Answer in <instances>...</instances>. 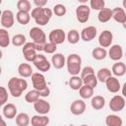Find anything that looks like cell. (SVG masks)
<instances>
[{"label": "cell", "instance_id": "6da1fadb", "mask_svg": "<svg viewBox=\"0 0 126 126\" xmlns=\"http://www.w3.org/2000/svg\"><path fill=\"white\" fill-rule=\"evenodd\" d=\"M28 88V82L25 79L12 77L8 82V90L12 96L14 97H20L24 91H26Z\"/></svg>", "mask_w": 126, "mask_h": 126}, {"label": "cell", "instance_id": "7a4b0ae2", "mask_svg": "<svg viewBox=\"0 0 126 126\" xmlns=\"http://www.w3.org/2000/svg\"><path fill=\"white\" fill-rule=\"evenodd\" d=\"M52 14H53V11L50 10L49 8L35 7L32 10L31 17L34 20L35 24H37L38 26H45L50 21Z\"/></svg>", "mask_w": 126, "mask_h": 126}, {"label": "cell", "instance_id": "3957f363", "mask_svg": "<svg viewBox=\"0 0 126 126\" xmlns=\"http://www.w3.org/2000/svg\"><path fill=\"white\" fill-rule=\"evenodd\" d=\"M67 71L71 76H78L82 71V58L79 54L72 53L66 59Z\"/></svg>", "mask_w": 126, "mask_h": 126}, {"label": "cell", "instance_id": "277c9868", "mask_svg": "<svg viewBox=\"0 0 126 126\" xmlns=\"http://www.w3.org/2000/svg\"><path fill=\"white\" fill-rule=\"evenodd\" d=\"M37 51H43V45L36 44L34 42H27L22 49L23 55L28 62H33L37 56Z\"/></svg>", "mask_w": 126, "mask_h": 126}, {"label": "cell", "instance_id": "5b68a950", "mask_svg": "<svg viewBox=\"0 0 126 126\" xmlns=\"http://www.w3.org/2000/svg\"><path fill=\"white\" fill-rule=\"evenodd\" d=\"M30 36L32 39V42H34L36 44L44 45L46 43L45 32L38 27H33L30 30Z\"/></svg>", "mask_w": 126, "mask_h": 126}, {"label": "cell", "instance_id": "8992f818", "mask_svg": "<svg viewBox=\"0 0 126 126\" xmlns=\"http://www.w3.org/2000/svg\"><path fill=\"white\" fill-rule=\"evenodd\" d=\"M32 83L33 89L38 91V92H41V91H43V90H45L47 88L45 77L41 73H39V72H36V73L32 74Z\"/></svg>", "mask_w": 126, "mask_h": 126}, {"label": "cell", "instance_id": "52a82bcc", "mask_svg": "<svg viewBox=\"0 0 126 126\" xmlns=\"http://www.w3.org/2000/svg\"><path fill=\"white\" fill-rule=\"evenodd\" d=\"M90 14H91V8L86 4H81L76 8V18L82 24L87 23L89 21Z\"/></svg>", "mask_w": 126, "mask_h": 126}, {"label": "cell", "instance_id": "ba28073f", "mask_svg": "<svg viewBox=\"0 0 126 126\" xmlns=\"http://www.w3.org/2000/svg\"><path fill=\"white\" fill-rule=\"evenodd\" d=\"M66 37H67V35H66L65 32H64L62 29H55V30H52V31L49 32V35H48L49 42L55 43L56 45L63 43V42L65 41Z\"/></svg>", "mask_w": 126, "mask_h": 126}, {"label": "cell", "instance_id": "9c48e42d", "mask_svg": "<svg viewBox=\"0 0 126 126\" xmlns=\"http://www.w3.org/2000/svg\"><path fill=\"white\" fill-rule=\"evenodd\" d=\"M32 63L35 66V68L40 72H47L50 70V67H51V63L46 59L45 55L40 53L37 54L35 60Z\"/></svg>", "mask_w": 126, "mask_h": 126}, {"label": "cell", "instance_id": "30bf717a", "mask_svg": "<svg viewBox=\"0 0 126 126\" xmlns=\"http://www.w3.org/2000/svg\"><path fill=\"white\" fill-rule=\"evenodd\" d=\"M1 26L3 29H10L14 26L15 23V17L11 10H4L1 14V20H0Z\"/></svg>", "mask_w": 126, "mask_h": 126}, {"label": "cell", "instance_id": "8fae6325", "mask_svg": "<svg viewBox=\"0 0 126 126\" xmlns=\"http://www.w3.org/2000/svg\"><path fill=\"white\" fill-rule=\"evenodd\" d=\"M125 107V99L122 95H114L109 101V108L114 112H119Z\"/></svg>", "mask_w": 126, "mask_h": 126}, {"label": "cell", "instance_id": "7c38bea8", "mask_svg": "<svg viewBox=\"0 0 126 126\" xmlns=\"http://www.w3.org/2000/svg\"><path fill=\"white\" fill-rule=\"evenodd\" d=\"M33 108L34 110L40 114V115H46L49 111H50V103L48 101H46L45 99L43 98H39L37 101H35L33 103Z\"/></svg>", "mask_w": 126, "mask_h": 126}, {"label": "cell", "instance_id": "4fadbf2b", "mask_svg": "<svg viewBox=\"0 0 126 126\" xmlns=\"http://www.w3.org/2000/svg\"><path fill=\"white\" fill-rule=\"evenodd\" d=\"M112 40H113V34L108 30L102 31L98 36V43L100 47H103V48L109 47L112 43Z\"/></svg>", "mask_w": 126, "mask_h": 126}, {"label": "cell", "instance_id": "5bb4252c", "mask_svg": "<svg viewBox=\"0 0 126 126\" xmlns=\"http://www.w3.org/2000/svg\"><path fill=\"white\" fill-rule=\"evenodd\" d=\"M70 110L74 115H81L86 111V102L83 99H76L71 103Z\"/></svg>", "mask_w": 126, "mask_h": 126}, {"label": "cell", "instance_id": "9a60e30c", "mask_svg": "<svg viewBox=\"0 0 126 126\" xmlns=\"http://www.w3.org/2000/svg\"><path fill=\"white\" fill-rule=\"evenodd\" d=\"M81 39L84 41H91L96 36V28L94 26H89L84 28L81 32Z\"/></svg>", "mask_w": 126, "mask_h": 126}, {"label": "cell", "instance_id": "2e32d148", "mask_svg": "<svg viewBox=\"0 0 126 126\" xmlns=\"http://www.w3.org/2000/svg\"><path fill=\"white\" fill-rule=\"evenodd\" d=\"M109 58L113 61L118 62L122 57H123V50L122 47L119 44H113L110 46L108 52H107Z\"/></svg>", "mask_w": 126, "mask_h": 126}, {"label": "cell", "instance_id": "e0dca14e", "mask_svg": "<svg viewBox=\"0 0 126 126\" xmlns=\"http://www.w3.org/2000/svg\"><path fill=\"white\" fill-rule=\"evenodd\" d=\"M104 84H105V87H106L107 91L110 92V93H112V94L118 93L119 90H120V88H121L118 79H117L116 77H113V76L109 77V78L105 81Z\"/></svg>", "mask_w": 126, "mask_h": 126}, {"label": "cell", "instance_id": "ac0fdd59", "mask_svg": "<svg viewBox=\"0 0 126 126\" xmlns=\"http://www.w3.org/2000/svg\"><path fill=\"white\" fill-rule=\"evenodd\" d=\"M51 63L55 69H62L66 65V58L62 53H54L51 57Z\"/></svg>", "mask_w": 126, "mask_h": 126}, {"label": "cell", "instance_id": "d6986e66", "mask_svg": "<svg viewBox=\"0 0 126 126\" xmlns=\"http://www.w3.org/2000/svg\"><path fill=\"white\" fill-rule=\"evenodd\" d=\"M2 112H3V116H5L8 119H13L18 115L17 114V107L13 103H6L3 106Z\"/></svg>", "mask_w": 126, "mask_h": 126}, {"label": "cell", "instance_id": "ffe728a7", "mask_svg": "<svg viewBox=\"0 0 126 126\" xmlns=\"http://www.w3.org/2000/svg\"><path fill=\"white\" fill-rule=\"evenodd\" d=\"M112 19L119 23V24H124L126 22V13L124 11L123 8H119V7H116L112 10Z\"/></svg>", "mask_w": 126, "mask_h": 126}, {"label": "cell", "instance_id": "44dd1931", "mask_svg": "<svg viewBox=\"0 0 126 126\" xmlns=\"http://www.w3.org/2000/svg\"><path fill=\"white\" fill-rule=\"evenodd\" d=\"M49 123V118L46 115H33L31 118L32 126H47Z\"/></svg>", "mask_w": 126, "mask_h": 126}, {"label": "cell", "instance_id": "7402d4cb", "mask_svg": "<svg viewBox=\"0 0 126 126\" xmlns=\"http://www.w3.org/2000/svg\"><path fill=\"white\" fill-rule=\"evenodd\" d=\"M18 73L19 75L24 79V78H29L32 77L33 72H32V68L30 64L28 63H21L18 67Z\"/></svg>", "mask_w": 126, "mask_h": 126}, {"label": "cell", "instance_id": "603a6c76", "mask_svg": "<svg viewBox=\"0 0 126 126\" xmlns=\"http://www.w3.org/2000/svg\"><path fill=\"white\" fill-rule=\"evenodd\" d=\"M111 72L114 75V77H122L126 73V65L123 62L118 61L112 65Z\"/></svg>", "mask_w": 126, "mask_h": 126}, {"label": "cell", "instance_id": "cb8c5ba5", "mask_svg": "<svg viewBox=\"0 0 126 126\" xmlns=\"http://www.w3.org/2000/svg\"><path fill=\"white\" fill-rule=\"evenodd\" d=\"M91 105H92V107L94 109L100 110L105 105V99H104V97L102 95H94V96L92 97Z\"/></svg>", "mask_w": 126, "mask_h": 126}, {"label": "cell", "instance_id": "d4e9b609", "mask_svg": "<svg viewBox=\"0 0 126 126\" xmlns=\"http://www.w3.org/2000/svg\"><path fill=\"white\" fill-rule=\"evenodd\" d=\"M110 19H112V10L109 8H104L97 14V20L100 23H107Z\"/></svg>", "mask_w": 126, "mask_h": 126}, {"label": "cell", "instance_id": "484cf974", "mask_svg": "<svg viewBox=\"0 0 126 126\" xmlns=\"http://www.w3.org/2000/svg\"><path fill=\"white\" fill-rule=\"evenodd\" d=\"M105 124L106 126H122L123 121L120 116L115 114H109L105 118Z\"/></svg>", "mask_w": 126, "mask_h": 126}, {"label": "cell", "instance_id": "4316f807", "mask_svg": "<svg viewBox=\"0 0 126 126\" xmlns=\"http://www.w3.org/2000/svg\"><path fill=\"white\" fill-rule=\"evenodd\" d=\"M83 85L84 83H83V79L81 78V76H71L69 80V87L73 91H79L83 87Z\"/></svg>", "mask_w": 126, "mask_h": 126}, {"label": "cell", "instance_id": "83f0119b", "mask_svg": "<svg viewBox=\"0 0 126 126\" xmlns=\"http://www.w3.org/2000/svg\"><path fill=\"white\" fill-rule=\"evenodd\" d=\"M16 19L19 24L26 26L31 21V14L29 12H25V11H18L16 14Z\"/></svg>", "mask_w": 126, "mask_h": 126}, {"label": "cell", "instance_id": "f1b7e54d", "mask_svg": "<svg viewBox=\"0 0 126 126\" xmlns=\"http://www.w3.org/2000/svg\"><path fill=\"white\" fill-rule=\"evenodd\" d=\"M31 123V118L28 113L21 112L16 116V124L18 126H28Z\"/></svg>", "mask_w": 126, "mask_h": 126}, {"label": "cell", "instance_id": "f546056e", "mask_svg": "<svg viewBox=\"0 0 126 126\" xmlns=\"http://www.w3.org/2000/svg\"><path fill=\"white\" fill-rule=\"evenodd\" d=\"M92 56L95 60H103L107 56V51L103 47H95L92 51Z\"/></svg>", "mask_w": 126, "mask_h": 126}, {"label": "cell", "instance_id": "4dcf8cb0", "mask_svg": "<svg viewBox=\"0 0 126 126\" xmlns=\"http://www.w3.org/2000/svg\"><path fill=\"white\" fill-rule=\"evenodd\" d=\"M79 94H80V96L84 99L91 98L94 95V88H92L90 86L83 85V87L79 90Z\"/></svg>", "mask_w": 126, "mask_h": 126}, {"label": "cell", "instance_id": "1f68e13d", "mask_svg": "<svg viewBox=\"0 0 126 126\" xmlns=\"http://www.w3.org/2000/svg\"><path fill=\"white\" fill-rule=\"evenodd\" d=\"M111 74H112V72L108 68H100L97 71V74H96L97 81H99L101 83H105V81L109 77H111Z\"/></svg>", "mask_w": 126, "mask_h": 126}, {"label": "cell", "instance_id": "d6a6232c", "mask_svg": "<svg viewBox=\"0 0 126 126\" xmlns=\"http://www.w3.org/2000/svg\"><path fill=\"white\" fill-rule=\"evenodd\" d=\"M11 42L9 32L5 29H0V46L1 47H7Z\"/></svg>", "mask_w": 126, "mask_h": 126}, {"label": "cell", "instance_id": "836d02e7", "mask_svg": "<svg viewBox=\"0 0 126 126\" xmlns=\"http://www.w3.org/2000/svg\"><path fill=\"white\" fill-rule=\"evenodd\" d=\"M40 97V94H39V92L36 91V90H32L30 92L27 93V94L25 95V99L27 102H30V103H34L35 101H37Z\"/></svg>", "mask_w": 126, "mask_h": 126}, {"label": "cell", "instance_id": "e575fe53", "mask_svg": "<svg viewBox=\"0 0 126 126\" xmlns=\"http://www.w3.org/2000/svg\"><path fill=\"white\" fill-rule=\"evenodd\" d=\"M27 38H26V35L25 34H22V33H18V34H15L12 39H11V43L18 47V46H24L27 42H26Z\"/></svg>", "mask_w": 126, "mask_h": 126}, {"label": "cell", "instance_id": "d590c367", "mask_svg": "<svg viewBox=\"0 0 126 126\" xmlns=\"http://www.w3.org/2000/svg\"><path fill=\"white\" fill-rule=\"evenodd\" d=\"M81 38V34L77 30H71L67 33V40L70 44H76Z\"/></svg>", "mask_w": 126, "mask_h": 126}, {"label": "cell", "instance_id": "8d00e7d4", "mask_svg": "<svg viewBox=\"0 0 126 126\" xmlns=\"http://www.w3.org/2000/svg\"><path fill=\"white\" fill-rule=\"evenodd\" d=\"M97 82H98V81H97L96 75H94V74L89 75V76L83 78V83H84V85L90 86V87H92V88H94V89L97 86Z\"/></svg>", "mask_w": 126, "mask_h": 126}, {"label": "cell", "instance_id": "74e56055", "mask_svg": "<svg viewBox=\"0 0 126 126\" xmlns=\"http://www.w3.org/2000/svg\"><path fill=\"white\" fill-rule=\"evenodd\" d=\"M17 9L18 11H25L30 13V11L32 10L31 2L28 0H19L17 2Z\"/></svg>", "mask_w": 126, "mask_h": 126}, {"label": "cell", "instance_id": "f35d334b", "mask_svg": "<svg viewBox=\"0 0 126 126\" xmlns=\"http://www.w3.org/2000/svg\"><path fill=\"white\" fill-rule=\"evenodd\" d=\"M104 5H105L104 0H91L90 1V8H92L93 10H96L98 12L104 9Z\"/></svg>", "mask_w": 126, "mask_h": 126}, {"label": "cell", "instance_id": "ab89813d", "mask_svg": "<svg viewBox=\"0 0 126 126\" xmlns=\"http://www.w3.org/2000/svg\"><path fill=\"white\" fill-rule=\"evenodd\" d=\"M67 10H66V7L63 5V4H56L54 7H53V13L57 16V17H62L66 14Z\"/></svg>", "mask_w": 126, "mask_h": 126}, {"label": "cell", "instance_id": "60d3db41", "mask_svg": "<svg viewBox=\"0 0 126 126\" xmlns=\"http://www.w3.org/2000/svg\"><path fill=\"white\" fill-rule=\"evenodd\" d=\"M57 49V45L52 42H46L43 45V51L47 54H54Z\"/></svg>", "mask_w": 126, "mask_h": 126}, {"label": "cell", "instance_id": "b9f144b4", "mask_svg": "<svg viewBox=\"0 0 126 126\" xmlns=\"http://www.w3.org/2000/svg\"><path fill=\"white\" fill-rule=\"evenodd\" d=\"M7 100H8V91L6 90L5 87H1L0 88V104L4 106Z\"/></svg>", "mask_w": 126, "mask_h": 126}, {"label": "cell", "instance_id": "7bdbcfd3", "mask_svg": "<svg viewBox=\"0 0 126 126\" xmlns=\"http://www.w3.org/2000/svg\"><path fill=\"white\" fill-rule=\"evenodd\" d=\"M93 74H94V68L91 67V66H86V67H84V68L82 69V71H81V78L83 79V78H85V77H87V76H89V75H93Z\"/></svg>", "mask_w": 126, "mask_h": 126}, {"label": "cell", "instance_id": "ee69618b", "mask_svg": "<svg viewBox=\"0 0 126 126\" xmlns=\"http://www.w3.org/2000/svg\"><path fill=\"white\" fill-rule=\"evenodd\" d=\"M47 1L46 0H33V4L35 5V7H39V8H43L46 5Z\"/></svg>", "mask_w": 126, "mask_h": 126}, {"label": "cell", "instance_id": "f6af8a7d", "mask_svg": "<svg viewBox=\"0 0 126 126\" xmlns=\"http://www.w3.org/2000/svg\"><path fill=\"white\" fill-rule=\"evenodd\" d=\"M39 94H40V96H42V97H46V96H48V95L50 94V90H49V88L47 87L45 90L39 92Z\"/></svg>", "mask_w": 126, "mask_h": 126}, {"label": "cell", "instance_id": "bcb514c9", "mask_svg": "<svg viewBox=\"0 0 126 126\" xmlns=\"http://www.w3.org/2000/svg\"><path fill=\"white\" fill-rule=\"evenodd\" d=\"M121 93H122V96L126 97V82L124 83V85H123V87L121 89Z\"/></svg>", "mask_w": 126, "mask_h": 126}, {"label": "cell", "instance_id": "7dc6e473", "mask_svg": "<svg viewBox=\"0 0 126 126\" xmlns=\"http://www.w3.org/2000/svg\"><path fill=\"white\" fill-rule=\"evenodd\" d=\"M0 122H1V124H0V126H7L6 125V122H5V120L1 117V119H0Z\"/></svg>", "mask_w": 126, "mask_h": 126}, {"label": "cell", "instance_id": "c3c4849f", "mask_svg": "<svg viewBox=\"0 0 126 126\" xmlns=\"http://www.w3.org/2000/svg\"><path fill=\"white\" fill-rule=\"evenodd\" d=\"M122 5H123V7H124V9H126V0H124V1L122 2Z\"/></svg>", "mask_w": 126, "mask_h": 126}, {"label": "cell", "instance_id": "681fc988", "mask_svg": "<svg viewBox=\"0 0 126 126\" xmlns=\"http://www.w3.org/2000/svg\"><path fill=\"white\" fill-rule=\"evenodd\" d=\"M87 0H79V2H81V3H85Z\"/></svg>", "mask_w": 126, "mask_h": 126}, {"label": "cell", "instance_id": "f907efd6", "mask_svg": "<svg viewBox=\"0 0 126 126\" xmlns=\"http://www.w3.org/2000/svg\"><path fill=\"white\" fill-rule=\"evenodd\" d=\"M122 26H123V28H124V29H125V30H126V22H125V23H124V24H123V25H122Z\"/></svg>", "mask_w": 126, "mask_h": 126}, {"label": "cell", "instance_id": "816d5d0a", "mask_svg": "<svg viewBox=\"0 0 126 126\" xmlns=\"http://www.w3.org/2000/svg\"><path fill=\"white\" fill-rule=\"evenodd\" d=\"M81 126H89V125H87V124H83V125H81Z\"/></svg>", "mask_w": 126, "mask_h": 126}, {"label": "cell", "instance_id": "f5cc1de1", "mask_svg": "<svg viewBox=\"0 0 126 126\" xmlns=\"http://www.w3.org/2000/svg\"><path fill=\"white\" fill-rule=\"evenodd\" d=\"M125 57H126V52H125Z\"/></svg>", "mask_w": 126, "mask_h": 126}, {"label": "cell", "instance_id": "db71d44e", "mask_svg": "<svg viewBox=\"0 0 126 126\" xmlns=\"http://www.w3.org/2000/svg\"><path fill=\"white\" fill-rule=\"evenodd\" d=\"M64 126H66V125H64Z\"/></svg>", "mask_w": 126, "mask_h": 126}]
</instances>
